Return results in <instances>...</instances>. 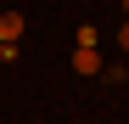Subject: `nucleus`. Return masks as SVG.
Here are the masks:
<instances>
[{"label":"nucleus","mask_w":129,"mask_h":124,"mask_svg":"<svg viewBox=\"0 0 129 124\" xmlns=\"http://www.w3.org/2000/svg\"><path fill=\"white\" fill-rule=\"evenodd\" d=\"M118 45H123V51H129V23H123V28H118Z\"/></svg>","instance_id":"obj_3"},{"label":"nucleus","mask_w":129,"mask_h":124,"mask_svg":"<svg viewBox=\"0 0 129 124\" xmlns=\"http://www.w3.org/2000/svg\"><path fill=\"white\" fill-rule=\"evenodd\" d=\"M23 11H0V45H17V39H23Z\"/></svg>","instance_id":"obj_1"},{"label":"nucleus","mask_w":129,"mask_h":124,"mask_svg":"<svg viewBox=\"0 0 129 124\" xmlns=\"http://www.w3.org/2000/svg\"><path fill=\"white\" fill-rule=\"evenodd\" d=\"M73 68H79V73H101V56H95V45H73Z\"/></svg>","instance_id":"obj_2"}]
</instances>
